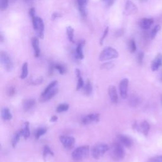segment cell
<instances>
[{"label":"cell","mask_w":162,"mask_h":162,"mask_svg":"<svg viewBox=\"0 0 162 162\" xmlns=\"http://www.w3.org/2000/svg\"><path fill=\"white\" fill-rule=\"evenodd\" d=\"M108 32H109V27H107L106 29H105V30H104V32H103V34L102 37H101V39H100V41H99L100 45H103L104 40L105 39V38H106V37L107 36V35L108 34Z\"/></svg>","instance_id":"cell-36"},{"label":"cell","mask_w":162,"mask_h":162,"mask_svg":"<svg viewBox=\"0 0 162 162\" xmlns=\"http://www.w3.org/2000/svg\"><path fill=\"white\" fill-rule=\"evenodd\" d=\"M76 73L77 77L78 78V82H77V90H80L82 89L83 87L84 86V80H83L82 77L81 76V72L80 71L79 69H76Z\"/></svg>","instance_id":"cell-20"},{"label":"cell","mask_w":162,"mask_h":162,"mask_svg":"<svg viewBox=\"0 0 162 162\" xmlns=\"http://www.w3.org/2000/svg\"><path fill=\"white\" fill-rule=\"evenodd\" d=\"M36 104V101L34 99H25L23 102V108L25 111H28L30 110Z\"/></svg>","instance_id":"cell-19"},{"label":"cell","mask_w":162,"mask_h":162,"mask_svg":"<svg viewBox=\"0 0 162 162\" xmlns=\"http://www.w3.org/2000/svg\"><path fill=\"white\" fill-rule=\"evenodd\" d=\"M32 19L34 29L36 30L37 36L39 38H44V32H45V24L42 19L40 17H36V15L30 16Z\"/></svg>","instance_id":"cell-5"},{"label":"cell","mask_w":162,"mask_h":162,"mask_svg":"<svg viewBox=\"0 0 162 162\" xmlns=\"http://www.w3.org/2000/svg\"><path fill=\"white\" fill-rule=\"evenodd\" d=\"M143 58H144V53L143 52L139 53L138 55V62L140 64H141L143 63Z\"/></svg>","instance_id":"cell-40"},{"label":"cell","mask_w":162,"mask_h":162,"mask_svg":"<svg viewBox=\"0 0 162 162\" xmlns=\"http://www.w3.org/2000/svg\"><path fill=\"white\" fill-rule=\"evenodd\" d=\"M57 120H58V117L56 115L53 116L50 119V122H55Z\"/></svg>","instance_id":"cell-44"},{"label":"cell","mask_w":162,"mask_h":162,"mask_svg":"<svg viewBox=\"0 0 162 162\" xmlns=\"http://www.w3.org/2000/svg\"><path fill=\"white\" fill-rule=\"evenodd\" d=\"M69 108V105L67 103H62L59 104L58 107L56 108V112L58 113H62L67 112Z\"/></svg>","instance_id":"cell-29"},{"label":"cell","mask_w":162,"mask_h":162,"mask_svg":"<svg viewBox=\"0 0 162 162\" xmlns=\"http://www.w3.org/2000/svg\"><path fill=\"white\" fill-rule=\"evenodd\" d=\"M1 117L2 119L5 120H10L12 119V115L9 110V108L7 107L3 108L1 110Z\"/></svg>","instance_id":"cell-21"},{"label":"cell","mask_w":162,"mask_h":162,"mask_svg":"<svg viewBox=\"0 0 162 162\" xmlns=\"http://www.w3.org/2000/svg\"><path fill=\"white\" fill-rule=\"evenodd\" d=\"M139 129H141V131L144 135H147L149 130H150V125H149V124L146 121H144L140 125Z\"/></svg>","instance_id":"cell-25"},{"label":"cell","mask_w":162,"mask_h":162,"mask_svg":"<svg viewBox=\"0 0 162 162\" xmlns=\"http://www.w3.org/2000/svg\"><path fill=\"white\" fill-rule=\"evenodd\" d=\"M139 103V99L136 96H131L129 99V104L132 107H136Z\"/></svg>","instance_id":"cell-31"},{"label":"cell","mask_w":162,"mask_h":162,"mask_svg":"<svg viewBox=\"0 0 162 162\" xmlns=\"http://www.w3.org/2000/svg\"><path fill=\"white\" fill-rule=\"evenodd\" d=\"M42 155H43V158L45 160L48 156H49V155L54 156V153L52 151L51 149L49 146H45V147H44V149H43Z\"/></svg>","instance_id":"cell-28"},{"label":"cell","mask_w":162,"mask_h":162,"mask_svg":"<svg viewBox=\"0 0 162 162\" xmlns=\"http://www.w3.org/2000/svg\"><path fill=\"white\" fill-rule=\"evenodd\" d=\"M21 136H22V135L21 130L17 131V132H16L15 133L14 137H13V138H12V144L13 148H15L16 147L17 144H18V143L20 141Z\"/></svg>","instance_id":"cell-23"},{"label":"cell","mask_w":162,"mask_h":162,"mask_svg":"<svg viewBox=\"0 0 162 162\" xmlns=\"http://www.w3.org/2000/svg\"><path fill=\"white\" fill-rule=\"evenodd\" d=\"M119 54L115 48L112 47H106L101 52L99 60L101 62L108 61L119 57Z\"/></svg>","instance_id":"cell-3"},{"label":"cell","mask_w":162,"mask_h":162,"mask_svg":"<svg viewBox=\"0 0 162 162\" xmlns=\"http://www.w3.org/2000/svg\"><path fill=\"white\" fill-rule=\"evenodd\" d=\"M89 146H82L76 148L72 153V158L76 161H79L84 159L89 154Z\"/></svg>","instance_id":"cell-6"},{"label":"cell","mask_w":162,"mask_h":162,"mask_svg":"<svg viewBox=\"0 0 162 162\" xmlns=\"http://www.w3.org/2000/svg\"><path fill=\"white\" fill-rule=\"evenodd\" d=\"M78 11L82 17H86L87 13L86 10V6L89 2V0H76Z\"/></svg>","instance_id":"cell-12"},{"label":"cell","mask_w":162,"mask_h":162,"mask_svg":"<svg viewBox=\"0 0 162 162\" xmlns=\"http://www.w3.org/2000/svg\"><path fill=\"white\" fill-rule=\"evenodd\" d=\"M109 150V146L105 143H98L91 148V155L94 159L98 160L102 157Z\"/></svg>","instance_id":"cell-4"},{"label":"cell","mask_w":162,"mask_h":162,"mask_svg":"<svg viewBox=\"0 0 162 162\" xmlns=\"http://www.w3.org/2000/svg\"><path fill=\"white\" fill-rule=\"evenodd\" d=\"M103 67H104V68H112V67L113 66V65L112 64V63H104L103 65Z\"/></svg>","instance_id":"cell-42"},{"label":"cell","mask_w":162,"mask_h":162,"mask_svg":"<svg viewBox=\"0 0 162 162\" xmlns=\"http://www.w3.org/2000/svg\"><path fill=\"white\" fill-rule=\"evenodd\" d=\"M161 66H162V55L159 53L152 62L151 70L153 71H156Z\"/></svg>","instance_id":"cell-14"},{"label":"cell","mask_w":162,"mask_h":162,"mask_svg":"<svg viewBox=\"0 0 162 162\" xmlns=\"http://www.w3.org/2000/svg\"><path fill=\"white\" fill-rule=\"evenodd\" d=\"M125 155L123 145L120 143L113 144L111 148V157L115 161H119L124 158Z\"/></svg>","instance_id":"cell-2"},{"label":"cell","mask_w":162,"mask_h":162,"mask_svg":"<svg viewBox=\"0 0 162 162\" xmlns=\"http://www.w3.org/2000/svg\"><path fill=\"white\" fill-rule=\"evenodd\" d=\"M32 45L34 51L35 57L38 58L40 55V48H39V41L37 37H33L32 39Z\"/></svg>","instance_id":"cell-16"},{"label":"cell","mask_w":162,"mask_h":162,"mask_svg":"<svg viewBox=\"0 0 162 162\" xmlns=\"http://www.w3.org/2000/svg\"><path fill=\"white\" fill-rule=\"evenodd\" d=\"M8 6V0H0V9L2 11L6 10Z\"/></svg>","instance_id":"cell-33"},{"label":"cell","mask_w":162,"mask_h":162,"mask_svg":"<svg viewBox=\"0 0 162 162\" xmlns=\"http://www.w3.org/2000/svg\"><path fill=\"white\" fill-rule=\"evenodd\" d=\"M149 162H162V156H158L150 158Z\"/></svg>","instance_id":"cell-38"},{"label":"cell","mask_w":162,"mask_h":162,"mask_svg":"<svg viewBox=\"0 0 162 162\" xmlns=\"http://www.w3.org/2000/svg\"><path fill=\"white\" fill-rule=\"evenodd\" d=\"M85 45V41L82 40L78 44L76 48V57L79 60H82L84 58V53H83V48Z\"/></svg>","instance_id":"cell-17"},{"label":"cell","mask_w":162,"mask_h":162,"mask_svg":"<svg viewBox=\"0 0 162 162\" xmlns=\"http://www.w3.org/2000/svg\"><path fill=\"white\" fill-rule=\"evenodd\" d=\"M129 49L131 53H134L136 51V45L134 39H131L129 42Z\"/></svg>","instance_id":"cell-35"},{"label":"cell","mask_w":162,"mask_h":162,"mask_svg":"<svg viewBox=\"0 0 162 162\" xmlns=\"http://www.w3.org/2000/svg\"><path fill=\"white\" fill-rule=\"evenodd\" d=\"M25 1H31V0H25Z\"/></svg>","instance_id":"cell-46"},{"label":"cell","mask_w":162,"mask_h":162,"mask_svg":"<svg viewBox=\"0 0 162 162\" xmlns=\"http://www.w3.org/2000/svg\"><path fill=\"white\" fill-rule=\"evenodd\" d=\"M154 22L152 19H143L139 22V25L143 29H148Z\"/></svg>","instance_id":"cell-18"},{"label":"cell","mask_w":162,"mask_h":162,"mask_svg":"<svg viewBox=\"0 0 162 162\" xmlns=\"http://www.w3.org/2000/svg\"><path fill=\"white\" fill-rule=\"evenodd\" d=\"M15 94V88L14 87H10L7 91V94L9 96H12Z\"/></svg>","instance_id":"cell-39"},{"label":"cell","mask_w":162,"mask_h":162,"mask_svg":"<svg viewBox=\"0 0 162 162\" xmlns=\"http://www.w3.org/2000/svg\"><path fill=\"white\" fill-rule=\"evenodd\" d=\"M54 68L57 70L61 75H63V74H65V73L66 72V68H65V67L63 65L56 64L54 65Z\"/></svg>","instance_id":"cell-32"},{"label":"cell","mask_w":162,"mask_h":162,"mask_svg":"<svg viewBox=\"0 0 162 162\" xmlns=\"http://www.w3.org/2000/svg\"><path fill=\"white\" fill-rule=\"evenodd\" d=\"M22 135L25 139H27L30 136V127L29 123L28 122H26L24 123L23 128L21 129Z\"/></svg>","instance_id":"cell-22"},{"label":"cell","mask_w":162,"mask_h":162,"mask_svg":"<svg viewBox=\"0 0 162 162\" xmlns=\"http://www.w3.org/2000/svg\"><path fill=\"white\" fill-rule=\"evenodd\" d=\"M108 94L110 96V98L111 102L117 104L119 101V98H118L117 91L115 86H110L108 88Z\"/></svg>","instance_id":"cell-13"},{"label":"cell","mask_w":162,"mask_h":162,"mask_svg":"<svg viewBox=\"0 0 162 162\" xmlns=\"http://www.w3.org/2000/svg\"><path fill=\"white\" fill-rule=\"evenodd\" d=\"M128 86H129V80L127 78H124L122 79L119 85L120 94L122 99H125L127 96L128 93Z\"/></svg>","instance_id":"cell-10"},{"label":"cell","mask_w":162,"mask_h":162,"mask_svg":"<svg viewBox=\"0 0 162 162\" xmlns=\"http://www.w3.org/2000/svg\"><path fill=\"white\" fill-rule=\"evenodd\" d=\"M58 82L54 81L51 82L50 84L48 85L45 89L44 90L42 93L41 94L40 98H39V102L41 103H45L50 100L54 96L57 94L58 89L56 86H57Z\"/></svg>","instance_id":"cell-1"},{"label":"cell","mask_w":162,"mask_h":162,"mask_svg":"<svg viewBox=\"0 0 162 162\" xmlns=\"http://www.w3.org/2000/svg\"><path fill=\"white\" fill-rule=\"evenodd\" d=\"M100 116L99 113H90L83 118L82 119V124L87 125L93 123V122H98Z\"/></svg>","instance_id":"cell-9"},{"label":"cell","mask_w":162,"mask_h":162,"mask_svg":"<svg viewBox=\"0 0 162 162\" xmlns=\"http://www.w3.org/2000/svg\"><path fill=\"white\" fill-rule=\"evenodd\" d=\"M67 34L70 42L75 43V41H74V29L71 26H68L67 27Z\"/></svg>","instance_id":"cell-24"},{"label":"cell","mask_w":162,"mask_h":162,"mask_svg":"<svg viewBox=\"0 0 162 162\" xmlns=\"http://www.w3.org/2000/svg\"><path fill=\"white\" fill-rule=\"evenodd\" d=\"M43 81V78L42 77H39L36 78V79H33L31 81H30V84L32 85H39L41 84Z\"/></svg>","instance_id":"cell-37"},{"label":"cell","mask_w":162,"mask_h":162,"mask_svg":"<svg viewBox=\"0 0 162 162\" xmlns=\"http://www.w3.org/2000/svg\"><path fill=\"white\" fill-rule=\"evenodd\" d=\"M160 30V26L159 25H156L155 27L153 28V29L152 30V31L151 32V35H150L151 39H154L156 37V34Z\"/></svg>","instance_id":"cell-34"},{"label":"cell","mask_w":162,"mask_h":162,"mask_svg":"<svg viewBox=\"0 0 162 162\" xmlns=\"http://www.w3.org/2000/svg\"><path fill=\"white\" fill-rule=\"evenodd\" d=\"M28 63L25 62L22 65V73L20 76V78L22 79H24L28 76Z\"/></svg>","instance_id":"cell-27"},{"label":"cell","mask_w":162,"mask_h":162,"mask_svg":"<svg viewBox=\"0 0 162 162\" xmlns=\"http://www.w3.org/2000/svg\"><path fill=\"white\" fill-rule=\"evenodd\" d=\"M60 141L63 146L67 149H72L75 145V138L69 135H61L60 136Z\"/></svg>","instance_id":"cell-8"},{"label":"cell","mask_w":162,"mask_h":162,"mask_svg":"<svg viewBox=\"0 0 162 162\" xmlns=\"http://www.w3.org/2000/svg\"><path fill=\"white\" fill-rule=\"evenodd\" d=\"M115 0H107V2H106V4L108 6H110L112 5H113V4L114 3Z\"/></svg>","instance_id":"cell-43"},{"label":"cell","mask_w":162,"mask_h":162,"mask_svg":"<svg viewBox=\"0 0 162 162\" xmlns=\"http://www.w3.org/2000/svg\"><path fill=\"white\" fill-rule=\"evenodd\" d=\"M118 139H119V143H120L122 145L127 147L130 148L132 146V141L129 137L125 136L124 135L120 134L117 136Z\"/></svg>","instance_id":"cell-15"},{"label":"cell","mask_w":162,"mask_h":162,"mask_svg":"<svg viewBox=\"0 0 162 162\" xmlns=\"http://www.w3.org/2000/svg\"><path fill=\"white\" fill-rule=\"evenodd\" d=\"M84 91L86 95H90L92 93V91H93V86H92L91 82L89 80L87 81L84 86Z\"/></svg>","instance_id":"cell-26"},{"label":"cell","mask_w":162,"mask_h":162,"mask_svg":"<svg viewBox=\"0 0 162 162\" xmlns=\"http://www.w3.org/2000/svg\"><path fill=\"white\" fill-rule=\"evenodd\" d=\"M0 60L1 65L7 72H11L14 68V63L10 55L6 52L1 51L0 53Z\"/></svg>","instance_id":"cell-7"},{"label":"cell","mask_w":162,"mask_h":162,"mask_svg":"<svg viewBox=\"0 0 162 162\" xmlns=\"http://www.w3.org/2000/svg\"><path fill=\"white\" fill-rule=\"evenodd\" d=\"M161 103H162V96H161Z\"/></svg>","instance_id":"cell-48"},{"label":"cell","mask_w":162,"mask_h":162,"mask_svg":"<svg viewBox=\"0 0 162 162\" xmlns=\"http://www.w3.org/2000/svg\"><path fill=\"white\" fill-rule=\"evenodd\" d=\"M62 17V15H61L60 14H59V13L55 12L54 14H53L52 15H51V19L53 20H55L57 18H59V17Z\"/></svg>","instance_id":"cell-41"},{"label":"cell","mask_w":162,"mask_h":162,"mask_svg":"<svg viewBox=\"0 0 162 162\" xmlns=\"http://www.w3.org/2000/svg\"><path fill=\"white\" fill-rule=\"evenodd\" d=\"M137 12H138V8L133 2L129 1V0L126 2L125 6V11H124V14L126 15L135 14Z\"/></svg>","instance_id":"cell-11"},{"label":"cell","mask_w":162,"mask_h":162,"mask_svg":"<svg viewBox=\"0 0 162 162\" xmlns=\"http://www.w3.org/2000/svg\"><path fill=\"white\" fill-rule=\"evenodd\" d=\"M47 132V129L46 128H39L37 129L35 132V138L36 140H38L39 138L41 137Z\"/></svg>","instance_id":"cell-30"},{"label":"cell","mask_w":162,"mask_h":162,"mask_svg":"<svg viewBox=\"0 0 162 162\" xmlns=\"http://www.w3.org/2000/svg\"><path fill=\"white\" fill-rule=\"evenodd\" d=\"M102 1H104L105 3H106V2H107V0H102Z\"/></svg>","instance_id":"cell-45"},{"label":"cell","mask_w":162,"mask_h":162,"mask_svg":"<svg viewBox=\"0 0 162 162\" xmlns=\"http://www.w3.org/2000/svg\"><path fill=\"white\" fill-rule=\"evenodd\" d=\"M161 81H162V75H161Z\"/></svg>","instance_id":"cell-47"}]
</instances>
